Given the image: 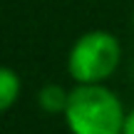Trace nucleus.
<instances>
[{
  "instance_id": "423d86ee",
  "label": "nucleus",
  "mask_w": 134,
  "mask_h": 134,
  "mask_svg": "<svg viewBox=\"0 0 134 134\" xmlns=\"http://www.w3.org/2000/svg\"><path fill=\"white\" fill-rule=\"evenodd\" d=\"M132 32H134V13H132Z\"/></svg>"
},
{
  "instance_id": "20e7f679",
  "label": "nucleus",
  "mask_w": 134,
  "mask_h": 134,
  "mask_svg": "<svg viewBox=\"0 0 134 134\" xmlns=\"http://www.w3.org/2000/svg\"><path fill=\"white\" fill-rule=\"evenodd\" d=\"M20 92H23L20 75L13 67H3V70H0V109L8 112L10 107L20 99Z\"/></svg>"
},
{
  "instance_id": "39448f33",
  "label": "nucleus",
  "mask_w": 134,
  "mask_h": 134,
  "mask_svg": "<svg viewBox=\"0 0 134 134\" xmlns=\"http://www.w3.org/2000/svg\"><path fill=\"white\" fill-rule=\"evenodd\" d=\"M122 134H134V109L127 112V119H124V132Z\"/></svg>"
},
{
  "instance_id": "f03ea898",
  "label": "nucleus",
  "mask_w": 134,
  "mask_h": 134,
  "mask_svg": "<svg viewBox=\"0 0 134 134\" xmlns=\"http://www.w3.org/2000/svg\"><path fill=\"white\" fill-rule=\"evenodd\" d=\"M122 65V45L109 30H87L67 52V75L75 85L107 82Z\"/></svg>"
},
{
  "instance_id": "7ed1b4c3",
  "label": "nucleus",
  "mask_w": 134,
  "mask_h": 134,
  "mask_svg": "<svg viewBox=\"0 0 134 134\" xmlns=\"http://www.w3.org/2000/svg\"><path fill=\"white\" fill-rule=\"evenodd\" d=\"M67 102H70V90H65L57 82H50V85L40 87L37 92V107L47 114H65Z\"/></svg>"
},
{
  "instance_id": "f257e3e1",
  "label": "nucleus",
  "mask_w": 134,
  "mask_h": 134,
  "mask_svg": "<svg viewBox=\"0 0 134 134\" xmlns=\"http://www.w3.org/2000/svg\"><path fill=\"white\" fill-rule=\"evenodd\" d=\"M62 117L70 134H122L127 109L119 94L104 82L75 85Z\"/></svg>"
}]
</instances>
